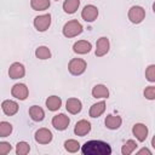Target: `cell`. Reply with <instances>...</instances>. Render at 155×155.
<instances>
[{"mask_svg": "<svg viewBox=\"0 0 155 155\" xmlns=\"http://www.w3.org/2000/svg\"><path fill=\"white\" fill-rule=\"evenodd\" d=\"M84 155H110L111 148L103 140H88L81 147Z\"/></svg>", "mask_w": 155, "mask_h": 155, "instance_id": "obj_1", "label": "cell"}, {"mask_svg": "<svg viewBox=\"0 0 155 155\" xmlns=\"http://www.w3.org/2000/svg\"><path fill=\"white\" fill-rule=\"evenodd\" d=\"M82 25L78 19L68 21L63 27V35L65 38H74L82 33Z\"/></svg>", "mask_w": 155, "mask_h": 155, "instance_id": "obj_2", "label": "cell"}, {"mask_svg": "<svg viewBox=\"0 0 155 155\" xmlns=\"http://www.w3.org/2000/svg\"><path fill=\"white\" fill-rule=\"evenodd\" d=\"M86 68H87V64H86V62H85L84 59H81V58H73V59H70V62H69V64H68V70H69V73H70L71 75H75V76L81 75L82 73H85Z\"/></svg>", "mask_w": 155, "mask_h": 155, "instance_id": "obj_3", "label": "cell"}, {"mask_svg": "<svg viewBox=\"0 0 155 155\" xmlns=\"http://www.w3.org/2000/svg\"><path fill=\"white\" fill-rule=\"evenodd\" d=\"M144 18H145V10L142 6H132L128 10V19L132 23L138 24L143 22Z\"/></svg>", "mask_w": 155, "mask_h": 155, "instance_id": "obj_4", "label": "cell"}, {"mask_svg": "<svg viewBox=\"0 0 155 155\" xmlns=\"http://www.w3.org/2000/svg\"><path fill=\"white\" fill-rule=\"evenodd\" d=\"M51 25V15L46 13V15H41L34 18V27L38 31H45L50 28Z\"/></svg>", "mask_w": 155, "mask_h": 155, "instance_id": "obj_5", "label": "cell"}, {"mask_svg": "<svg viewBox=\"0 0 155 155\" xmlns=\"http://www.w3.org/2000/svg\"><path fill=\"white\" fill-rule=\"evenodd\" d=\"M70 119L65 114H58L52 117V126L58 131H64L69 126Z\"/></svg>", "mask_w": 155, "mask_h": 155, "instance_id": "obj_6", "label": "cell"}, {"mask_svg": "<svg viewBox=\"0 0 155 155\" xmlns=\"http://www.w3.org/2000/svg\"><path fill=\"white\" fill-rule=\"evenodd\" d=\"M24 74H25L24 65H23L22 63H19V62L12 63V64L10 65V68H8V76H10L11 79H13V80L23 78Z\"/></svg>", "mask_w": 155, "mask_h": 155, "instance_id": "obj_7", "label": "cell"}, {"mask_svg": "<svg viewBox=\"0 0 155 155\" xmlns=\"http://www.w3.org/2000/svg\"><path fill=\"white\" fill-rule=\"evenodd\" d=\"M11 94L15 98L19 99V101H24V99H27V97L29 94V91H28V87L24 84H16L11 88Z\"/></svg>", "mask_w": 155, "mask_h": 155, "instance_id": "obj_8", "label": "cell"}, {"mask_svg": "<svg viewBox=\"0 0 155 155\" xmlns=\"http://www.w3.org/2000/svg\"><path fill=\"white\" fill-rule=\"evenodd\" d=\"M81 17L86 22H93L98 17V8L93 5H86L81 11Z\"/></svg>", "mask_w": 155, "mask_h": 155, "instance_id": "obj_9", "label": "cell"}, {"mask_svg": "<svg viewBox=\"0 0 155 155\" xmlns=\"http://www.w3.org/2000/svg\"><path fill=\"white\" fill-rule=\"evenodd\" d=\"M109 51V39L105 36H102L97 40L96 42V56L97 57H103L104 54H107Z\"/></svg>", "mask_w": 155, "mask_h": 155, "instance_id": "obj_10", "label": "cell"}, {"mask_svg": "<svg viewBox=\"0 0 155 155\" xmlns=\"http://www.w3.org/2000/svg\"><path fill=\"white\" fill-rule=\"evenodd\" d=\"M35 140L39 144H48L52 140V132L47 128H39L35 132Z\"/></svg>", "mask_w": 155, "mask_h": 155, "instance_id": "obj_11", "label": "cell"}, {"mask_svg": "<svg viewBox=\"0 0 155 155\" xmlns=\"http://www.w3.org/2000/svg\"><path fill=\"white\" fill-rule=\"evenodd\" d=\"M132 133L139 142H144L148 137V127L144 124H134L132 127Z\"/></svg>", "mask_w": 155, "mask_h": 155, "instance_id": "obj_12", "label": "cell"}, {"mask_svg": "<svg viewBox=\"0 0 155 155\" xmlns=\"http://www.w3.org/2000/svg\"><path fill=\"white\" fill-rule=\"evenodd\" d=\"M91 131V124L87 120H80L75 124L74 127V133L79 137H84L86 136L88 132Z\"/></svg>", "mask_w": 155, "mask_h": 155, "instance_id": "obj_13", "label": "cell"}, {"mask_svg": "<svg viewBox=\"0 0 155 155\" xmlns=\"http://www.w3.org/2000/svg\"><path fill=\"white\" fill-rule=\"evenodd\" d=\"M91 48H92L91 42L86 40H79L73 45V51L78 54H86L91 51Z\"/></svg>", "mask_w": 155, "mask_h": 155, "instance_id": "obj_14", "label": "cell"}, {"mask_svg": "<svg viewBox=\"0 0 155 155\" xmlns=\"http://www.w3.org/2000/svg\"><path fill=\"white\" fill-rule=\"evenodd\" d=\"M1 108H2V111L5 113V115H7V116L15 115V114L18 111V109H19L18 104H17L15 101H11V99L4 101L2 104H1Z\"/></svg>", "mask_w": 155, "mask_h": 155, "instance_id": "obj_15", "label": "cell"}, {"mask_svg": "<svg viewBox=\"0 0 155 155\" xmlns=\"http://www.w3.org/2000/svg\"><path fill=\"white\" fill-rule=\"evenodd\" d=\"M65 109L70 113V114H78L81 111L82 109V104L78 98H68L67 103H65Z\"/></svg>", "mask_w": 155, "mask_h": 155, "instance_id": "obj_16", "label": "cell"}, {"mask_svg": "<svg viewBox=\"0 0 155 155\" xmlns=\"http://www.w3.org/2000/svg\"><path fill=\"white\" fill-rule=\"evenodd\" d=\"M29 116H30V119H31L33 121L39 122V121H42V120H44V117H45V111H44V109H42L41 107H39V105H31V107L29 108Z\"/></svg>", "mask_w": 155, "mask_h": 155, "instance_id": "obj_17", "label": "cell"}, {"mask_svg": "<svg viewBox=\"0 0 155 155\" xmlns=\"http://www.w3.org/2000/svg\"><path fill=\"white\" fill-rule=\"evenodd\" d=\"M121 122H122V120L117 115H108L104 121L107 128H109V130H117L121 126Z\"/></svg>", "mask_w": 155, "mask_h": 155, "instance_id": "obj_18", "label": "cell"}, {"mask_svg": "<svg viewBox=\"0 0 155 155\" xmlns=\"http://www.w3.org/2000/svg\"><path fill=\"white\" fill-rule=\"evenodd\" d=\"M46 107L51 111H56L62 107V99L58 96H50L46 99Z\"/></svg>", "mask_w": 155, "mask_h": 155, "instance_id": "obj_19", "label": "cell"}, {"mask_svg": "<svg viewBox=\"0 0 155 155\" xmlns=\"http://www.w3.org/2000/svg\"><path fill=\"white\" fill-rule=\"evenodd\" d=\"M92 96L94 98H108L109 97V90L104 85H96L92 88Z\"/></svg>", "mask_w": 155, "mask_h": 155, "instance_id": "obj_20", "label": "cell"}, {"mask_svg": "<svg viewBox=\"0 0 155 155\" xmlns=\"http://www.w3.org/2000/svg\"><path fill=\"white\" fill-rule=\"evenodd\" d=\"M104 110H105V102L104 101L98 102L90 108V116L91 117H98L104 113Z\"/></svg>", "mask_w": 155, "mask_h": 155, "instance_id": "obj_21", "label": "cell"}, {"mask_svg": "<svg viewBox=\"0 0 155 155\" xmlns=\"http://www.w3.org/2000/svg\"><path fill=\"white\" fill-rule=\"evenodd\" d=\"M80 6V0H65L63 2V10L65 13H75Z\"/></svg>", "mask_w": 155, "mask_h": 155, "instance_id": "obj_22", "label": "cell"}, {"mask_svg": "<svg viewBox=\"0 0 155 155\" xmlns=\"http://www.w3.org/2000/svg\"><path fill=\"white\" fill-rule=\"evenodd\" d=\"M51 2L50 0H31L30 1V6L33 10L35 11H44V10H47L50 7Z\"/></svg>", "mask_w": 155, "mask_h": 155, "instance_id": "obj_23", "label": "cell"}, {"mask_svg": "<svg viewBox=\"0 0 155 155\" xmlns=\"http://www.w3.org/2000/svg\"><path fill=\"white\" fill-rule=\"evenodd\" d=\"M137 147H138V145H137L136 140L128 139V140L122 145V148H121V154H122V155H130L131 153H133V151L136 150Z\"/></svg>", "mask_w": 155, "mask_h": 155, "instance_id": "obj_24", "label": "cell"}, {"mask_svg": "<svg viewBox=\"0 0 155 155\" xmlns=\"http://www.w3.org/2000/svg\"><path fill=\"white\" fill-rule=\"evenodd\" d=\"M35 56L39 59H48L51 57V51L47 46H39L35 50Z\"/></svg>", "mask_w": 155, "mask_h": 155, "instance_id": "obj_25", "label": "cell"}, {"mask_svg": "<svg viewBox=\"0 0 155 155\" xmlns=\"http://www.w3.org/2000/svg\"><path fill=\"white\" fill-rule=\"evenodd\" d=\"M64 149L69 153H76L80 149V143L75 139H68L64 142Z\"/></svg>", "mask_w": 155, "mask_h": 155, "instance_id": "obj_26", "label": "cell"}, {"mask_svg": "<svg viewBox=\"0 0 155 155\" xmlns=\"http://www.w3.org/2000/svg\"><path fill=\"white\" fill-rule=\"evenodd\" d=\"M12 133V125L7 121L0 122V137H8Z\"/></svg>", "mask_w": 155, "mask_h": 155, "instance_id": "obj_27", "label": "cell"}, {"mask_svg": "<svg viewBox=\"0 0 155 155\" xmlns=\"http://www.w3.org/2000/svg\"><path fill=\"white\" fill-rule=\"evenodd\" d=\"M30 150V147L27 142H18L16 145V154L17 155H27Z\"/></svg>", "mask_w": 155, "mask_h": 155, "instance_id": "obj_28", "label": "cell"}, {"mask_svg": "<svg viewBox=\"0 0 155 155\" xmlns=\"http://www.w3.org/2000/svg\"><path fill=\"white\" fill-rule=\"evenodd\" d=\"M145 78L150 82H154L155 81V65L154 64H150L147 68V70H145Z\"/></svg>", "mask_w": 155, "mask_h": 155, "instance_id": "obj_29", "label": "cell"}, {"mask_svg": "<svg viewBox=\"0 0 155 155\" xmlns=\"http://www.w3.org/2000/svg\"><path fill=\"white\" fill-rule=\"evenodd\" d=\"M144 97L147 99H150V101L155 99V87L154 86L145 87V90H144Z\"/></svg>", "mask_w": 155, "mask_h": 155, "instance_id": "obj_30", "label": "cell"}, {"mask_svg": "<svg viewBox=\"0 0 155 155\" xmlns=\"http://www.w3.org/2000/svg\"><path fill=\"white\" fill-rule=\"evenodd\" d=\"M12 150V145L7 142H0V155L8 154Z\"/></svg>", "mask_w": 155, "mask_h": 155, "instance_id": "obj_31", "label": "cell"}, {"mask_svg": "<svg viewBox=\"0 0 155 155\" xmlns=\"http://www.w3.org/2000/svg\"><path fill=\"white\" fill-rule=\"evenodd\" d=\"M138 155H142V154H148V155H151V151L149 150V149H147V148H143V149H140L138 153H137Z\"/></svg>", "mask_w": 155, "mask_h": 155, "instance_id": "obj_32", "label": "cell"}, {"mask_svg": "<svg viewBox=\"0 0 155 155\" xmlns=\"http://www.w3.org/2000/svg\"><path fill=\"white\" fill-rule=\"evenodd\" d=\"M56 1H58V0H56Z\"/></svg>", "mask_w": 155, "mask_h": 155, "instance_id": "obj_33", "label": "cell"}]
</instances>
